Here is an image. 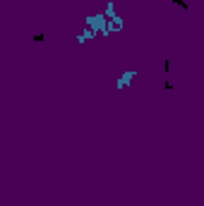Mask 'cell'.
<instances>
[{
    "mask_svg": "<svg viewBox=\"0 0 204 206\" xmlns=\"http://www.w3.org/2000/svg\"><path fill=\"white\" fill-rule=\"evenodd\" d=\"M135 74H137V72H135V70H132V72H127V74H122V79H120V84H118V86H120V89H122V86H125V84H127V81L132 79V77H135Z\"/></svg>",
    "mask_w": 204,
    "mask_h": 206,
    "instance_id": "1",
    "label": "cell"
}]
</instances>
